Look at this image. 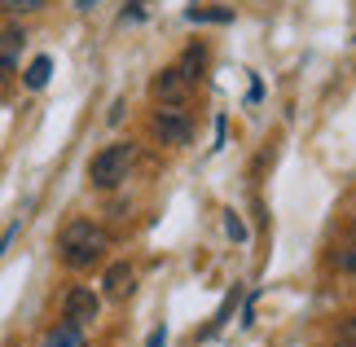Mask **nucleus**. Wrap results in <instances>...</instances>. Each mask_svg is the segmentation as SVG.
<instances>
[{
  "label": "nucleus",
  "instance_id": "f257e3e1",
  "mask_svg": "<svg viewBox=\"0 0 356 347\" xmlns=\"http://www.w3.org/2000/svg\"><path fill=\"white\" fill-rule=\"evenodd\" d=\"M111 251V233L92 220H71L62 233H58V255L71 273H84L92 264H102V255Z\"/></svg>",
  "mask_w": 356,
  "mask_h": 347
},
{
  "label": "nucleus",
  "instance_id": "f03ea898",
  "mask_svg": "<svg viewBox=\"0 0 356 347\" xmlns=\"http://www.w3.org/2000/svg\"><path fill=\"white\" fill-rule=\"evenodd\" d=\"M132 163H136V145H132V141H115V145H106L102 154H92L88 180H92L97 189H115V185H123V180H128Z\"/></svg>",
  "mask_w": 356,
  "mask_h": 347
},
{
  "label": "nucleus",
  "instance_id": "7ed1b4c3",
  "mask_svg": "<svg viewBox=\"0 0 356 347\" xmlns=\"http://www.w3.org/2000/svg\"><path fill=\"white\" fill-rule=\"evenodd\" d=\"M97 312H102V299L92 295L88 286H71L66 290V299H62V321H71V325H92L97 321Z\"/></svg>",
  "mask_w": 356,
  "mask_h": 347
},
{
  "label": "nucleus",
  "instance_id": "20e7f679",
  "mask_svg": "<svg viewBox=\"0 0 356 347\" xmlns=\"http://www.w3.org/2000/svg\"><path fill=\"white\" fill-rule=\"evenodd\" d=\"M154 132L163 145H189V136H194V128H189V119L181 115L176 106H163L154 115Z\"/></svg>",
  "mask_w": 356,
  "mask_h": 347
},
{
  "label": "nucleus",
  "instance_id": "39448f33",
  "mask_svg": "<svg viewBox=\"0 0 356 347\" xmlns=\"http://www.w3.org/2000/svg\"><path fill=\"white\" fill-rule=\"evenodd\" d=\"M149 92H154L163 106H185V97H189V79L181 75V66H168V71H159V75H154Z\"/></svg>",
  "mask_w": 356,
  "mask_h": 347
},
{
  "label": "nucleus",
  "instance_id": "423d86ee",
  "mask_svg": "<svg viewBox=\"0 0 356 347\" xmlns=\"http://www.w3.org/2000/svg\"><path fill=\"white\" fill-rule=\"evenodd\" d=\"M102 286H106V295H111V299H128L132 286H136V273L128 268V264H111L106 277H102Z\"/></svg>",
  "mask_w": 356,
  "mask_h": 347
},
{
  "label": "nucleus",
  "instance_id": "0eeeda50",
  "mask_svg": "<svg viewBox=\"0 0 356 347\" xmlns=\"http://www.w3.org/2000/svg\"><path fill=\"white\" fill-rule=\"evenodd\" d=\"M40 347H84V330L71 325V321H58L44 334V343H40Z\"/></svg>",
  "mask_w": 356,
  "mask_h": 347
},
{
  "label": "nucleus",
  "instance_id": "6e6552de",
  "mask_svg": "<svg viewBox=\"0 0 356 347\" xmlns=\"http://www.w3.org/2000/svg\"><path fill=\"white\" fill-rule=\"evenodd\" d=\"M49 75H53V58H35V62L22 71V84L31 88V92H40V88L49 84Z\"/></svg>",
  "mask_w": 356,
  "mask_h": 347
},
{
  "label": "nucleus",
  "instance_id": "1a4fd4ad",
  "mask_svg": "<svg viewBox=\"0 0 356 347\" xmlns=\"http://www.w3.org/2000/svg\"><path fill=\"white\" fill-rule=\"evenodd\" d=\"M234 303H238V290H234V295H229V299L220 303V308H216V316H211V325L202 330V339H216V334H220V325L229 321V316H234Z\"/></svg>",
  "mask_w": 356,
  "mask_h": 347
},
{
  "label": "nucleus",
  "instance_id": "9d476101",
  "mask_svg": "<svg viewBox=\"0 0 356 347\" xmlns=\"http://www.w3.org/2000/svg\"><path fill=\"white\" fill-rule=\"evenodd\" d=\"M49 0H0V9L9 13V18H26V13H40Z\"/></svg>",
  "mask_w": 356,
  "mask_h": 347
},
{
  "label": "nucleus",
  "instance_id": "9b49d317",
  "mask_svg": "<svg viewBox=\"0 0 356 347\" xmlns=\"http://www.w3.org/2000/svg\"><path fill=\"white\" fill-rule=\"evenodd\" d=\"M22 26H9L5 35H0V53H5V58H18V49H22Z\"/></svg>",
  "mask_w": 356,
  "mask_h": 347
},
{
  "label": "nucleus",
  "instance_id": "f8f14e48",
  "mask_svg": "<svg viewBox=\"0 0 356 347\" xmlns=\"http://www.w3.org/2000/svg\"><path fill=\"white\" fill-rule=\"evenodd\" d=\"M185 18L189 22H229L234 13H229V9H185Z\"/></svg>",
  "mask_w": 356,
  "mask_h": 347
},
{
  "label": "nucleus",
  "instance_id": "ddd939ff",
  "mask_svg": "<svg viewBox=\"0 0 356 347\" xmlns=\"http://www.w3.org/2000/svg\"><path fill=\"white\" fill-rule=\"evenodd\" d=\"M202 62H207V53H202V49H189V53H185V66H181V75L189 79V84H194V79H198Z\"/></svg>",
  "mask_w": 356,
  "mask_h": 347
},
{
  "label": "nucleus",
  "instance_id": "4468645a",
  "mask_svg": "<svg viewBox=\"0 0 356 347\" xmlns=\"http://www.w3.org/2000/svg\"><path fill=\"white\" fill-rule=\"evenodd\" d=\"M225 233H229V238H238V242L246 238V229H242V220H238L234 211H225Z\"/></svg>",
  "mask_w": 356,
  "mask_h": 347
},
{
  "label": "nucleus",
  "instance_id": "2eb2a0df",
  "mask_svg": "<svg viewBox=\"0 0 356 347\" xmlns=\"http://www.w3.org/2000/svg\"><path fill=\"white\" fill-rule=\"evenodd\" d=\"M339 343H356V312L343 316V325H339Z\"/></svg>",
  "mask_w": 356,
  "mask_h": 347
},
{
  "label": "nucleus",
  "instance_id": "dca6fc26",
  "mask_svg": "<svg viewBox=\"0 0 356 347\" xmlns=\"http://www.w3.org/2000/svg\"><path fill=\"white\" fill-rule=\"evenodd\" d=\"M339 268H343V273H356V246H352L348 255H339Z\"/></svg>",
  "mask_w": 356,
  "mask_h": 347
},
{
  "label": "nucleus",
  "instance_id": "f3484780",
  "mask_svg": "<svg viewBox=\"0 0 356 347\" xmlns=\"http://www.w3.org/2000/svg\"><path fill=\"white\" fill-rule=\"evenodd\" d=\"M163 343H168V330H163V325H159V330H154V334H149V339H145V347H163Z\"/></svg>",
  "mask_w": 356,
  "mask_h": 347
},
{
  "label": "nucleus",
  "instance_id": "a211bd4d",
  "mask_svg": "<svg viewBox=\"0 0 356 347\" xmlns=\"http://www.w3.org/2000/svg\"><path fill=\"white\" fill-rule=\"evenodd\" d=\"M13 233H18V225H9V229H5V238H0V255H5V251H9V242H13Z\"/></svg>",
  "mask_w": 356,
  "mask_h": 347
},
{
  "label": "nucleus",
  "instance_id": "6ab92c4d",
  "mask_svg": "<svg viewBox=\"0 0 356 347\" xmlns=\"http://www.w3.org/2000/svg\"><path fill=\"white\" fill-rule=\"evenodd\" d=\"M334 347H356V343H334Z\"/></svg>",
  "mask_w": 356,
  "mask_h": 347
},
{
  "label": "nucleus",
  "instance_id": "aec40b11",
  "mask_svg": "<svg viewBox=\"0 0 356 347\" xmlns=\"http://www.w3.org/2000/svg\"><path fill=\"white\" fill-rule=\"evenodd\" d=\"M79 5H84V9H88V5H92V0H79Z\"/></svg>",
  "mask_w": 356,
  "mask_h": 347
}]
</instances>
